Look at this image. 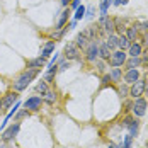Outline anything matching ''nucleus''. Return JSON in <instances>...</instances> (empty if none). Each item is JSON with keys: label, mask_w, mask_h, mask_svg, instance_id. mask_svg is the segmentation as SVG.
Returning a JSON list of instances; mask_svg holds the SVG:
<instances>
[{"label": "nucleus", "mask_w": 148, "mask_h": 148, "mask_svg": "<svg viewBox=\"0 0 148 148\" xmlns=\"http://www.w3.org/2000/svg\"><path fill=\"white\" fill-rule=\"evenodd\" d=\"M66 21H68V10H63L61 15L58 17V21H56V29H63Z\"/></svg>", "instance_id": "16"}, {"label": "nucleus", "mask_w": 148, "mask_h": 148, "mask_svg": "<svg viewBox=\"0 0 148 148\" xmlns=\"http://www.w3.org/2000/svg\"><path fill=\"white\" fill-rule=\"evenodd\" d=\"M136 34H138V32H136V27H131V29L128 31V36H126V38H128L130 41H134V39H136Z\"/></svg>", "instance_id": "28"}, {"label": "nucleus", "mask_w": 148, "mask_h": 148, "mask_svg": "<svg viewBox=\"0 0 148 148\" xmlns=\"http://www.w3.org/2000/svg\"><path fill=\"white\" fill-rule=\"evenodd\" d=\"M145 41H147V43H148V34H147V36H145Z\"/></svg>", "instance_id": "38"}, {"label": "nucleus", "mask_w": 148, "mask_h": 148, "mask_svg": "<svg viewBox=\"0 0 148 148\" xmlns=\"http://www.w3.org/2000/svg\"><path fill=\"white\" fill-rule=\"evenodd\" d=\"M65 56L66 58H70V60H75V58H78V51H77V45H66L65 46Z\"/></svg>", "instance_id": "11"}, {"label": "nucleus", "mask_w": 148, "mask_h": 148, "mask_svg": "<svg viewBox=\"0 0 148 148\" xmlns=\"http://www.w3.org/2000/svg\"><path fill=\"white\" fill-rule=\"evenodd\" d=\"M145 112H147V101L141 97H136L133 104V114L136 118H141V116H145Z\"/></svg>", "instance_id": "3"}, {"label": "nucleus", "mask_w": 148, "mask_h": 148, "mask_svg": "<svg viewBox=\"0 0 148 148\" xmlns=\"http://www.w3.org/2000/svg\"><path fill=\"white\" fill-rule=\"evenodd\" d=\"M55 99H56V94H55V92H51V90H46V92H45L43 101H46L48 104H53V102H55Z\"/></svg>", "instance_id": "22"}, {"label": "nucleus", "mask_w": 148, "mask_h": 148, "mask_svg": "<svg viewBox=\"0 0 148 148\" xmlns=\"http://www.w3.org/2000/svg\"><path fill=\"white\" fill-rule=\"evenodd\" d=\"M141 63L143 65H148V49L141 51Z\"/></svg>", "instance_id": "30"}, {"label": "nucleus", "mask_w": 148, "mask_h": 148, "mask_svg": "<svg viewBox=\"0 0 148 148\" xmlns=\"http://www.w3.org/2000/svg\"><path fill=\"white\" fill-rule=\"evenodd\" d=\"M131 141H133V136H131V134L124 136V141H123V145L119 148H131Z\"/></svg>", "instance_id": "26"}, {"label": "nucleus", "mask_w": 148, "mask_h": 148, "mask_svg": "<svg viewBox=\"0 0 148 148\" xmlns=\"http://www.w3.org/2000/svg\"><path fill=\"white\" fill-rule=\"evenodd\" d=\"M111 3H112V0H102V3H101V15L102 17L107 15V9H109Z\"/></svg>", "instance_id": "24"}, {"label": "nucleus", "mask_w": 148, "mask_h": 148, "mask_svg": "<svg viewBox=\"0 0 148 148\" xmlns=\"http://www.w3.org/2000/svg\"><path fill=\"white\" fill-rule=\"evenodd\" d=\"M46 63V58L45 56H39V58H34L29 61V68H39V66H43Z\"/></svg>", "instance_id": "17"}, {"label": "nucleus", "mask_w": 148, "mask_h": 148, "mask_svg": "<svg viewBox=\"0 0 148 148\" xmlns=\"http://www.w3.org/2000/svg\"><path fill=\"white\" fill-rule=\"evenodd\" d=\"M107 82H111V77H109V75H106L102 78V84H107Z\"/></svg>", "instance_id": "35"}, {"label": "nucleus", "mask_w": 148, "mask_h": 148, "mask_svg": "<svg viewBox=\"0 0 148 148\" xmlns=\"http://www.w3.org/2000/svg\"><path fill=\"white\" fill-rule=\"evenodd\" d=\"M36 90H38V92H43V94H45L46 90H48V87H46V82H41V84H38Z\"/></svg>", "instance_id": "29"}, {"label": "nucleus", "mask_w": 148, "mask_h": 148, "mask_svg": "<svg viewBox=\"0 0 148 148\" xmlns=\"http://www.w3.org/2000/svg\"><path fill=\"white\" fill-rule=\"evenodd\" d=\"M80 5V0H72V9H78Z\"/></svg>", "instance_id": "32"}, {"label": "nucleus", "mask_w": 148, "mask_h": 148, "mask_svg": "<svg viewBox=\"0 0 148 148\" xmlns=\"http://www.w3.org/2000/svg\"><path fill=\"white\" fill-rule=\"evenodd\" d=\"M56 72H58V66L53 63H49V68H48V72H46L45 75V78H46V82H53V78H55V75H56Z\"/></svg>", "instance_id": "13"}, {"label": "nucleus", "mask_w": 148, "mask_h": 148, "mask_svg": "<svg viewBox=\"0 0 148 148\" xmlns=\"http://www.w3.org/2000/svg\"><path fill=\"white\" fill-rule=\"evenodd\" d=\"M85 17V7L84 5H78V9H77V12H75V21H80V19H84Z\"/></svg>", "instance_id": "25"}, {"label": "nucleus", "mask_w": 148, "mask_h": 148, "mask_svg": "<svg viewBox=\"0 0 148 148\" xmlns=\"http://www.w3.org/2000/svg\"><path fill=\"white\" fill-rule=\"evenodd\" d=\"M109 77H111L114 82H118L119 78H121V70H119V68H114V70L111 72V75H109Z\"/></svg>", "instance_id": "27"}, {"label": "nucleus", "mask_w": 148, "mask_h": 148, "mask_svg": "<svg viewBox=\"0 0 148 148\" xmlns=\"http://www.w3.org/2000/svg\"><path fill=\"white\" fill-rule=\"evenodd\" d=\"M128 51H130V56H141V45L140 43H133V45H130L128 48Z\"/></svg>", "instance_id": "14"}, {"label": "nucleus", "mask_w": 148, "mask_h": 148, "mask_svg": "<svg viewBox=\"0 0 148 148\" xmlns=\"http://www.w3.org/2000/svg\"><path fill=\"white\" fill-rule=\"evenodd\" d=\"M99 56V46L95 45V43H90L89 49H87V60L89 61H95Z\"/></svg>", "instance_id": "9"}, {"label": "nucleus", "mask_w": 148, "mask_h": 148, "mask_svg": "<svg viewBox=\"0 0 148 148\" xmlns=\"http://www.w3.org/2000/svg\"><path fill=\"white\" fill-rule=\"evenodd\" d=\"M55 51V41H48L43 48H41V56H45V58H48L51 53Z\"/></svg>", "instance_id": "12"}, {"label": "nucleus", "mask_w": 148, "mask_h": 148, "mask_svg": "<svg viewBox=\"0 0 148 148\" xmlns=\"http://www.w3.org/2000/svg\"><path fill=\"white\" fill-rule=\"evenodd\" d=\"M130 45H131V43H130V39H128L124 34H121V36H119V39H118V48H121V49H128Z\"/></svg>", "instance_id": "18"}, {"label": "nucleus", "mask_w": 148, "mask_h": 148, "mask_svg": "<svg viewBox=\"0 0 148 148\" xmlns=\"http://www.w3.org/2000/svg\"><path fill=\"white\" fill-rule=\"evenodd\" d=\"M17 99H19V95L17 94H7L3 99H2V102H0V111H5V109H9L12 104H15L17 102Z\"/></svg>", "instance_id": "7"}, {"label": "nucleus", "mask_w": 148, "mask_h": 148, "mask_svg": "<svg viewBox=\"0 0 148 148\" xmlns=\"http://www.w3.org/2000/svg\"><path fill=\"white\" fill-rule=\"evenodd\" d=\"M145 87H147V84L143 82V80H136L134 84H131V89H130V94H131V97H141V94L145 92Z\"/></svg>", "instance_id": "4"}, {"label": "nucleus", "mask_w": 148, "mask_h": 148, "mask_svg": "<svg viewBox=\"0 0 148 148\" xmlns=\"http://www.w3.org/2000/svg\"><path fill=\"white\" fill-rule=\"evenodd\" d=\"M126 53H124V49H118V51H114V53H111V65L112 66H123L124 63H126Z\"/></svg>", "instance_id": "2"}, {"label": "nucleus", "mask_w": 148, "mask_h": 148, "mask_svg": "<svg viewBox=\"0 0 148 148\" xmlns=\"http://www.w3.org/2000/svg\"><path fill=\"white\" fill-rule=\"evenodd\" d=\"M38 73H39V70H38V68H29V70H26V72H24V73H22L14 82V89L15 90H24L31 82L34 80V77H36Z\"/></svg>", "instance_id": "1"}, {"label": "nucleus", "mask_w": 148, "mask_h": 148, "mask_svg": "<svg viewBox=\"0 0 148 148\" xmlns=\"http://www.w3.org/2000/svg\"><path fill=\"white\" fill-rule=\"evenodd\" d=\"M140 63H141V58H140V56H131L130 61H128V70H130V68H136Z\"/></svg>", "instance_id": "23"}, {"label": "nucleus", "mask_w": 148, "mask_h": 148, "mask_svg": "<svg viewBox=\"0 0 148 148\" xmlns=\"http://www.w3.org/2000/svg\"><path fill=\"white\" fill-rule=\"evenodd\" d=\"M138 78H140V72H138L136 68H130V70L126 72V75H124V80H126L128 84H134Z\"/></svg>", "instance_id": "10"}, {"label": "nucleus", "mask_w": 148, "mask_h": 148, "mask_svg": "<svg viewBox=\"0 0 148 148\" xmlns=\"http://www.w3.org/2000/svg\"><path fill=\"white\" fill-rule=\"evenodd\" d=\"M124 126L130 130V134H131V136H136L138 131H140V123H138L136 119L126 118V119H124Z\"/></svg>", "instance_id": "8"}, {"label": "nucleus", "mask_w": 148, "mask_h": 148, "mask_svg": "<svg viewBox=\"0 0 148 148\" xmlns=\"http://www.w3.org/2000/svg\"><path fill=\"white\" fill-rule=\"evenodd\" d=\"M109 148H118L116 145H109Z\"/></svg>", "instance_id": "37"}, {"label": "nucleus", "mask_w": 148, "mask_h": 148, "mask_svg": "<svg viewBox=\"0 0 148 148\" xmlns=\"http://www.w3.org/2000/svg\"><path fill=\"white\" fill-rule=\"evenodd\" d=\"M119 94H121L123 97H126V94H128V89H126V87H121V90H119Z\"/></svg>", "instance_id": "33"}, {"label": "nucleus", "mask_w": 148, "mask_h": 148, "mask_svg": "<svg viewBox=\"0 0 148 148\" xmlns=\"http://www.w3.org/2000/svg\"><path fill=\"white\" fill-rule=\"evenodd\" d=\"M147 148H148V143H147Z\"/></svg>", "instance_id": "39"}, {"label": "nucleus", "mask_w": 148, "mask_h": 148, "mask_svg": "<svg viewBox=\"0 0 148 148\" xmlns=\"http://www.w3.org/2000/svg\"><path fill=\"white\" fill-rule=\"evenodd\" d=\"M118 36H114V34H109V39H107V43L106 45L109 46L111 49H114V48H118Z\"/></svg>", "instance_id": "21"}, {"label": "nucleus", "mask_w": 148, "mask_h": 148, "mask_svg": "<svg viewBox=\"0 0 148 148\" xmlns=\"http://www.w3.org/2000/svg\"><path fill=\"white\" fill-rule=\"evenodd\" d=\"M101 24L104 26V29L107 31L109 34H112V31H114V22L111 21V19H107V15L102 17V21H101Z\"/></svg>", "instance_id": "15"}, {"label": "nucleus", "mask_w": 148, "mask_h": 148, "mask_svg": "<svg viewBox=\"0 0 148 148\" xmlns=\"http://www.w3.org/2000/svg\"><path fill=\"white\" fill-rule=\"evenodd\" d=\"M99 55H101V58H104V60H109V56H111V48L104 43L101 48H99Z\"/></svg>", "instance_id": "19"}, {"label": "nucleus", "mask_w": 148, "mask_h": 148, "mask_svg": "<svg viewBox=\"0 0 148 148\" xmlns=\"http://www.w3.org/2000/svg\"><path fill=\"white\" fill-rule=\"evenodd\" d=\"M41 104H43V97L34 95V97H31V99H27V101L24 102V107H26L27 111H38V109L41 107Z\"/></svg>", "instance_id": "6"}, {"label": "nucleus", "mask_w": 148, "mask_h": 148, "mask_svg": "<svg viewBox=\"0 0 148 148\" xmlns=\"http://www.w3.org/2000/svg\"><path fill=\"white\" fill-rule=\"evenodd\" d=\"M112 3H114V5H126L128 0H112Z\"/></svg>", "instance_id": "31"}, {"label": "nucleus", "mask_w": 148, "mask_h": 148, "mask_svg": "<svg viewBox=\"0 0 148 148\" xmlns=\"http://www.w3.org/2000/svg\"><path fill=\"white\" fill-rule=\"evenodd\" d=\"M87 41H89V36H87V32H80V34L77 36V43H75V45H77V46H82V48H84V46L87 45Z\"/></svg>", "instance_id": "20"}, {"label": "nucleus", "mask_w": 148, "mask_h": 148, "mask_svg": "<svg viewBox=\"0 0 148 148\" xmlns=\"http://www.w3.org/2000/svg\"><path fill=\"white\" fill-rule=\"evenodd\" d=\"M19 130H21V124L19 123H14V124H10L5 131H3V136H2V140L3 141H10V140H14L17 133H19Z\"/></svg>", "instance_id": "5"}, {"label": "nucleus", "mask_w": 148, "mask_h": 148, "mask_svg": "<svg viewBox=\"0 0 148 148\" xmlns=\"http://www.w3.org/2000/svg\"><path fill=\"white\" fill-rule=\"evenodd\" d=\"M70 2H72V0H61V5H68Z\"/></svg>", "instance_id": "36"}, {"label": "nucleus", "mask_w": 148, "mask_h": 148, "mask_svg": "<svg viewBox=\"0 0 148 148\" xmlns=\"http://www.w3.org/2000/svg\"><path fill=\"white\" fill-rule=\"evenodd\" d=\"M66 66H68V63H66V61H63V63H61V65H60L58 68H60V70H65V68H66Z\"/></svg>", "instance_id": "34"}]
</instances>
